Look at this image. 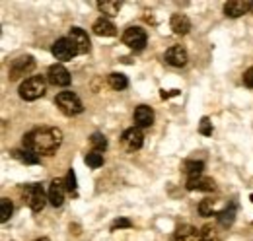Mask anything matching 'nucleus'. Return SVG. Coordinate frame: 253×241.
Returning a JSON list of instances; mask_svg holds the SVG:
<instances>
[{
	"label": "nucleus",
	"instance_id": "nucleus-27",
	"mask_svg": "<svg viewBox=\"0 0 253 241\" xmlns=\"http://www.w3.org/2000/svg\"><path fill=\"white\" fill-rule=\"evenodd\" d=\"M201 238H203V241H220V234L212 226H203L201 228Z\"/></svg>",
	"mask_w": 253,
	"mask_h": 241
},
{
	"label": "nucleus",
	"instance_id": "nucleus-24",
	"mask_svg": "<svg viewBox=\"0 0 253 241\" xmlns=\"http://www.w3.org/2000/svg\"><path fill=\"white\" fill-rule=\"evenodd\" d=\"M84 163L88 165V167H92V169H97V167H101L103 165V154L101 152H88L86 154V158H84Z\"/></svg>",
	"mask_w": 253,
	"mask_h": 241
},
{
	"label": "nucleus",
	"instance_id": "nucleus-33",
	"mask_svg": "<svg viewBox=\"0 0 253 241\" xmlns=\"http://www.w3.org/2000/svg\"><path fill=\"white\" fill-rule=\"evenodd\" d=\"M35 241H49L47 238H39V240H35Z\"/></svg>",
	"mask_w": 253,
	"mask_h": 241
},
{
	"label": "nucleus",
	"instance_id": "nucleus-4",
	"mask_svg": "<svg viewBox=\"0 0 253 241\" xmlns=\"http://www.w3.org/2000/svg\"><path fill=\"white\" fill-rule=\"evenodd\" d=\"M24 197H26V202L32 208V212H41L45 208L47 201H49V195L43 191L41 185H26L24 187Z\"/></svg>",
	"mask_w": 253,
	"mask_h": 241
},
{
	"label": "nucleus",
	"instance_id": "nucleus-19",
	"mask_svg": "<svg viewBox=\"0 0 253 241\" xmlns=\"http://www.w3.org/2000/svg\"><path fill=\"white\" fill-rule=\"evenodd\" d=\"M12 156H14L16 160H20L22 163H26V165H35V163L41 161V158H39L37 154H33L32 150H26V148H22V150H12Z\"/></svg>",
	"mask_w": 253,
	"mask_h": 241
},
{
	"label": "nucleus",
	"instance_id": "nucleus-5",
	"mask_svg": "<svg viewBox=\"0 0 253 241\" xmlns=\"http://www.w3.org/2000/svg\"><path fill=\"white\" fill-rule=\"evenodd\" d=\"M51 53H53V57L57 60H72L76 55H80L78 53V47L74 45V41L70 39V37H61V39H57L55 43H53V47H51Z\"/></svg>",
	"mask_w": 253,
	"mask_h": 241
},
{
	"label": "nucleus",
	"instance_id": "nucleus-3",
	"mask_svg": "<svg viewBox=\"0 0 253 241\" xmlns=\"http://www.w3.org/2000/svg\"><path fill=\"white\" fill-rule=\"evenodd\" d=\"M55 105L63 111L64 115L68 117H74V115H80L84 111V105L80 101V97L72 91H61L57 97H55Z\"/></svg>",
	"mask_w": 253,
	"mask_h": 241
},
{
	"label": "nucleus",
	"instance_id": "nucleus-21",
	"mask_svg": "<svg viewBox=\"0 0 253 241\" xmlns=\"http://www.w3.org/2000/svg\"><path fill=\"white\" fill-rule=\"evenodd\" d=\"M97 8L105 16H117L119 10H121V2H117V0H101V2H97Z\"/></svg>",
	"mask_w": 253,
	"mask_h": 241
},
{
	"label": "nucleus",
	"instance_id": "nucleus-13",
	"mask_svg": "<svg viewBox=\"0 0 253 241\" xmlns=\"http://www.w3.org/2000/svg\"><path fill=\"white\" fill-rule=\"evenodd\" d=\"M132 120L138 128H146V126H152L154 122V111L148 107V105H138L132 113Z\"/></svg>",
	"mask_w": 253,
	"mask_h": 241
},
{
	"label": "nucleus",
	"instance_id": "nucleus-29",
	"mask_svg": "<svg viewBox=\"0 0 253 241\" xmlns=\"http://www.w3.org/2000/svg\"><path fill=\"white\" fill-rule=\"evenodd\" d=\"M199 132H201L203 136H211V134H212V122L209 120V117H203V119H201Z\"/></svg>",
	"mask_w": 253,
	"mask_h": 241
},
{
	"label": "nucleus",
	"instance_id": "nucleus-15",
	"mask_svg": "<svg viewBox=\"0 0 253 241\" xmlns=\"http://www.w3.org/2000/svg\"><path fill=\"white\" fill-rule=\"evenodd\" d=\"M185 187H187V191H203V193H211V191L216 189L214 181L211 179V177H203V175H199V177H189Z\"/></svg>",
	"mask_w": 253,
	"mask_h": 241
},
{
	"label": "nucleus",
	"instance_id": "nucleus-35",
	"mask_svg": "<svg viewBox=\"0 0 253 241\" xmlns=\"http://www.w3.org/2000/svg\"><path fill=\"white\" fill-rule=\"evenodd\" d=\"M252 12H253V2H252Z\"/></svg>",
	"mask_w": 253,
	"mask_h": 241
},
{
	"label": "nucleus",
	"instance_id": "nucleus-8",
	"mask_svg": "<svg viewBox=\"0 0 253 241\" xmlns=\"http://www.w3.org/2000/svg\"><path fill=\"white\" fill-rule=\"evenodd\" d=\"M121 142H123L126 152H136L140 150L142 144H144V134H142V130L138 126H130V128H126L125 132H123Z\"/></svg>",
	"mask_w": 253,
	"mask_h": 241
},
{
	"label": "nucleus",
	"instance_id": "nucleus-32",
	"mask_svg": "<svg viewBox=\"0 0 253 241\" xmlns=\"http://www.w3.org/2000/svg\"><path fill=\"white\" fill-rule=\"evenodd\" d=\"M244 84H246L248 88H252V90H253V66L246 70V74H244Z\"/></svg>",
	"mask_w": 253,
	"mask_h": 241
},
{
	"label": "nucleus",
	"instance_id": "nucleus-28",
	"mask_svg": "<svg viewBox=\"0 0 253 241\" xmlns=\"http://www.w3.org/2000/svg\"><path fill=\"white\" fill-rule=\"evenodd\" d=\"M199 212H201L203 216H216V212H214V206H212V201H211V199L201 201V204H199Z\"/></svg>",
	"mask_w": 253,
	"mask_h": 241
},
{
	"label": "nucleus",
	"instance_id": "nucleus-7",
	"mask_svg": "<svg viewBox=\"0 0 253 241\" xmlns=\"http://www.w3.org/2000/svg\"><path fill=\"white\" fill-rule=\"evenodd\" d=\"M146 41H148L146 31L138 28V26H132L123 33V43L132 51H142L146 47Z\"/></svg>",
	"mask_w": 253,
	"mask_h": 241
},
{
	"label": "nucleus",
	"instance_id": "nucleus-30",
	"mask_svg": "<svg viewBox=\"0 0 253 241\" xmlns=\"http://www.w3.org/2000/svg\"><path fill=\"white\" fill-rule=\"evenodd\" d=\"M64 185H66V191H68V193H74V191H76V175H74L72 169H68V173H66V177H64Z\"/></svg>",
	"mask_w": 253,
	"mask_h": 241
},
{
	"label": "nucleus",
	"instance_id": "nucleus-22",
	"mask_svg": "<svg viewBox=\"0 0 253 241\" xmlns=\"http://www.w3.org/2000/svg\"><path fill=\"white\" fill-rule=\"evenodd\" d=\"M203 169H205V161L187 160V161L183 163V171H185L189 177H199V175H203Z\"/></svg>",
	"mask_w": 253,
	"mask_h": 241
},
{
	"label": "nucleus",
	"instance_id": "nucleus-25",
	"mask_svg": "<svg viewBox=\"0 0 253 241\" xmlns=\"http://www.w3.org/2000/svg\"><path fill=\"white\" fill-rule=\"evenodd\" d=\"M12 212H14L12 201H10V199H2V201H0V222H2V224L8 222L10 216H12Z\"/></svg>",
	"mask_w": 253,
	"mask_h": 241
},
{
	"label": "nucleus",
	"instance_id": "nucleus-9",
	"mask_svg": "<svg viewBox=\"0 0 253 241\" xmlns=\"http://www.w3.org/2000/svg\"><path fill=\"white\" fill-rule=\"evenodd\" d=\"M47 80H49L53 86L66 88L72 78H70V72L64 68L63 64H53V66H49V70H47Z\"/></svg>",
	"mask_w": 253,
	"mask_h": 241
},
{
	"label": "nucleus",
	"instance_id": "nucleus-20",
	"mask_svg": "<svg viewBox=\"0 0 253 241\" xmlns=\"http://www.w3.org/2000/svg\"><path fill=\"white\" fill-rule=\"evenodd\" d=\"M216 218H218V224H220L222 228L232 226V224H234V220H236V206L232 204V206H226L224 210L216 212Z\"/></svg>",
	"mask_w": 253,
	"mask_h": 241
},
{
	"label": "nucleus",
	"instance_id": "nucleus-6",
	"mask_svg": "<svg viewBox=\"0 0 253 241\" xmlns=\"http://www.w3.org/2000/svg\"><path fill=\"white\" fill-rule=\"evenodd\" d=\"M33 68H35V60H33V57H30V55L18 57L16 60H12V64H10L8 78H10L12 82H16V80H20L22 76L30 74Z\"/></svg>",
	"mask_w": 253,
	"mask_h": 241
},
{
	"label": "nucleus",
	"instance_id": "nucleus-14",
	"mask_svg": "<svg viewBox=\"0 0 253 241\" xmlns=\"http://www.w3.org/2000/svg\"><path fill=\"white\" fill-rule=\"evenodd\" d=\"M68 37L74 41V45L78 47V53H80V55H84V53L90 51V37H88V33L84 30L72 28V30L68 31Z\"/></svg>",
	"mask_w": 253,
	"mask_h": 241
},
{
	"label": "nucleus",
	"instance_id": "nucleus-34",
	"mask_svg": "<svg viewBox=\"0 0 253 241\" xmlns=\"http://www.w3.org/2000/svg\"><path fill=\"white\" fill-rule=\"evenodd\" d=\"M250 199H252V202H253V195H252V197H250Z\"/></svg>",
	"mask_w": 253,
	"mask_h": 241
},
{
	"label": "nucleus",
	"instance_id": "nucleus-2",
	"mask_svg": "<svg viewBox=\"0 0 253 241\" xmlns=\"http://www.w3.org/2000/svg\"><path fill=\"white\" fill-rule=\"evenodd\" d=\"M45 91H47V82H45V78H43V76H30V78H26V80L20 84L18 93H20V97H22L24 101H35V99L43 97Z\"/></svg>",
	"mask_w": 253,
	"mask_h": 241
},
{
	"label": "nucleus",
	"instance_id": "nucleus-16",
	"mask_svg": "<svg viewBox=\"0 0 253 241\" xmlns=\"http://www.w3.org/2000/svg\"><path fill=\"white\" fill-rule=\"evenodd\" d=\"M92 30H94V33L95 35H99V37H115V35H117L115 24H113L111 20H107V18H99V20H95Z\"/></svg>",
	"mask_w": 253,
	"mask_h": 241
},
{
	"label": "nucleus",
	"instance_id": "nucleus-31",
	"mask_svg": "<svg viewBox=\"0 0 253 241\" xmlns=\"http://www.w3.org/2000/svg\"><path fill=\"white\" fill-rule=\"evenodd\" d=\"M132 224H130V220H126V218H119V220H115L113 224H111V232H117V230H121V228H130Z\"/></svg>",
	"mask_w": 253,
	"mask_h": 241
},
{
	"label": "nucleus",
	"instance_id": "nucleus-10",
	"mask_svg": "<svg viewBox=\"0 0 253 241\" xmlns=\"http://www.w3.org/2000/svg\"><path fill=\"white\" fill-rule=\"evenodd\" d=\"M164 60H166L169 66L181 68V66H185V64H187V60H189V55H187V51H185L181 45H173V47H169V49L166 51V55H164Z\"/></svg>",
	"mask_w": 253,
	"mask_h": 241
},
{
	"label": "nucleus",
	"instance_id": "nucleus-1",
	"mask_svg": "<svg viewBox=\"0 0 253 241\" xmlns=\"http://www.w3.org/2000/svg\"><path fill=\"white\" fill-rule=\"evenodd\" d=\"M24 148L32 150L33 154L41 156H53L63 144V132L55 126H41L33 128L24 136Z\"/></svg>",
	"mask_w": 253,
	"mask_h": 241
},
{
	"label": "nucleus",
	"instance_id": "nucleus-23",
	"mask_svg": "<svg viewBox=\"0 0 253 241\" xmlns=\"http://www.w3.org/2000/svg\"><path fill=\"white\" fill-rule=\"evenodd\" d=\"M107 82H109V86L113 88V90H125L126 86H128V80H126L125 74H121V72H111L109 76H107Z\"/></svg>",
	"mask_w": 253,
	"mask_h": 241
},
{
	"label": "nucleus",
	"instance_id": "nucleus-11",
	"mask_svg": "<svg viewBox=\"0 0 253 241\" xmlns=\"http://www.w3.org/2000/svg\"><path fill=\"white\" fill-rule=\"evenodd\" d=\"M64 193H66V185H64V179H53L51 185H49V202L57 208V206H63L64 202Z\"/></svg>",
	"mask_w": 253,
	"mask_h": 241
},
{
	"label": "nucleus",
	"instance_id": "nucleus-17",
	"mask_svg": "<svg viewBox=\"0 0 253 241\" xmlns=\"http://www.w3.org/2000/svg\"><path fill=\"white\" fill-rule=\"evenodd\" d=\"M173 241H203V238H201V232H197L193 226L183 224V226H179L175 230Z\"/></svg>",
	"mask_w": 253,
	"mask_h": 241
},
{
	"label": "nucleus",
	"instance_id": "nucleus-26",
	"mask_svg": "<svg viewBox=\"0 0 253 241\" xmlns=\"http://www.w3.org/2000/svg\"><path fill=\"white\" fill-rule=\"evenodd\" d=\"M90 144H92V148L95 152H105V148H107V138L101 132H94L90 136Z\"/></svg>",
	"mask_w": 253,
	"mask_h": 241
},
{
	"label": "nucleus",
	"instance_id": "nucleus-18",
	"mask_svg": "<svg viewBox=\"0 0 253 241\" xmlns=\"http://www.w3.org/2000/svg\"><path fill=\"white\" fill-rule=\"evenodd\" d=\"M169 28L173 30L175 35H185L191 30V22L185 14H173L169 20Z\"/></svg>",
	"mask_w": 253,
	"mask_h": 241
},
{
	"label": "nucleus",
	"instance_id": "nucleus-12",
	"mask_svg": "<svg viewBox=\"0 0 253 241\" xmlns=\"http://www.w3.org/2000/svg\"><path fill=\"white\" fill-rule=\"evenodd\" d=\"M252 12V2H246V0H230L224 4V14L228 18H240L244 14Z\"/></svg>",
	"mask_w": 253,
	"mask_h": 241
}]
</instances>
